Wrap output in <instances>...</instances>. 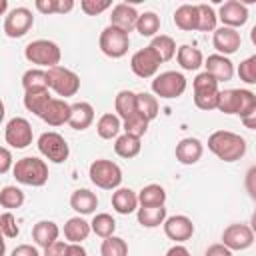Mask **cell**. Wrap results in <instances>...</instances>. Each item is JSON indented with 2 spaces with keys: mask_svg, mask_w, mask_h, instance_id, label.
<instances>
[{
  "mask_svg": "<svg viewBox=\"0 0 256 256\" xmlns=\"http://www.w3.org/2000/svg\"><path fill=\"white\" fill-rule=\"evenodd\" d=\"M0 230L4 234V238H16L20 234V228H18V222L14 218L12 212H4L0 214Z\"/></svg>",
  "mask_w": 256,
  "mask_h": 256,
  "instance_id": "obj_45",
  "label": "cell"
},
{
  "mask_svg": "<svg viewBox=\"0 0 256 256\" xmlns=\"http://www.w3.org/2000/svg\"><path fill=\"white\" fill-rule=\"evenodd\" d=\"M22 88L24 92H34V90H46V70L42 68H30L22 76Z\"/></svg>",
  "mask_w": 256,
  "mask_h": 256,
  "instance_id": "obj_38",
  "label": "cell"
},
{
  "mask_svg": "<svg viewBox=\"0 0 256 256\" xmlns=\"http://www.w3.org/2000/svg\"><path fill=\"white\" fill-rule=\"evenodd\" d=\"M70 206L74 212H78L80 216H86V214H92L96 208H98V196L88 190V188H78L72 192L70 196Z\"/></svg>",
  "mask_w": 256,
  "mask_h": 256,
  "instance_id": "obj_23",
  "label": "cell"
},
{
  "mask_svg": "<svg viewBox=\"0 0 256 256\" xmlns=\"http://www.w3.org/2000/svg\"><path fill=\"white\" fill-rule=\"evenodd\" d=\"M114 110H116V116L126 120L130 114L136 112V92L132 90H120L114 98Z\"/></svg>",
  "mask_w": 256,
  "mask_h": 256,
  "instance_id": "obj_33",
  "label": "cell"
},
{
  "mask_svg": "<svg viewBox=\"0 0 256 256\" xmlns=\"http://www.w3.org/2000/svg\"><path fill=\"white\" fill-rule=\"evenodd\" d=\"M238 76L246 84H256V56H248L238 66Z\"/></svg>",
  "mask_w": 256,
  "mask_h": 256,
  "instance_id": "obj_44",
  "label": "cell"
},
{
  "mask_svg": "<svg viewBox=\"0 0 256 256\" xmlns=\"http://www.w3.org/2000/svg\"><path fill=\"white\" fill-rule=\"evenodd\" d=\"M36 10L42 12V14H56V0H36L34 2Z\"/></svg>",
  "mask_w": 256,
  "mask_h": 256,
  "instance_id": "obj_50",
  "label": "cell"
},
{
  "mask_svg": "<svg viewBox=\"0 0 256 256\" xmlns=\"http://www.w3.org/2000/svg\"><path fill=\"white\" fill-rule=\"evenodd\" d=\"M216 110L224 114H238L240 118H246L250 114H256V96L250 90L244 88H230L220 90Z\"/></svg>",
  "mask_w": 256,
  "mask_h": 256,
  "instance_id": "obj_2",
  "label": "cell"
},
{
  "mask_svg": "<svg viewBox=\"0 0 256 256\" xmlns=\"http://www.w3.org/2000/svg\"><path fill=\"white\" fill-rule=\"evenodd\" d=\"M90 230H92L96 236H100V238H108V236H112L114 230H116V220H114L110 214H106V212L94 214V218H92V222H90Z\"/></svg>",
  "mask_w": 256,
  "mask_h": 256,
  "instance_id": "obj_39",
  "label": "cell"
},
{
  "mask_svg": "<svg viewBox=\"0 0 256 256\" xmlns=\"http://www.w3.org/2000/svg\"><path fill=\"white\" fill-rule=\"evenodd\" d=\"M74 8V0H56V14H66Z\"/></svg>",
  "mask_w": 256,
  "mask_h": 256,
  "instance_id": "obj_52",
  "label": "cell"
},
{
  "mask_svg": "<svg viewBox=\"0 0 256 256\" xmlns=\"http://www.w3.org/2000/svg\"><path fill=\"white\" fill-rule=\"evenodd\" d=\"M32 26H34V16L24 6L10 10L8 16L4 18V34L8 38H22L24 34H28Z\"/></svg>",
  "mask_w": 256,
  "mask_h": 256,
  "instance_id": "obj_12",
  "label": "cell"
},
{
  "mask_svg": "<svg viewBox=\"0 0 256 256\" xmlns=\"http://www.w3.org/2000/svg\"><path fill=\"white\" fill-rule=\"evenodd\" d=\"M24 204V192L18 186H4L0 190V206L8 212L14 208H20Z\"/></svg>",
  "mask_w": 256,
  "mask_h": 256,
  "instance_id": "obj_40",
  "label": "cell"
},
{
  "mask_svg": "<svg viewBox=\"0 0 256 256\" xmlns=\"http://www.w3.org/2000/svg\"><path fill=\"white\" fill-rule=\"evenodd\" d=\"M4 140L6 144H10L12 148H26L32 144V126L26 118L22 116H14L4 130Z\"/></svg>",
  "mask_w": 256,
  "mask_h": 256,
  "instance_id": "obj_13",
  "label": "cell"
},
{
  "mask_svg": "<svg viewBox=\"0 0 256 256\" xmlns=\"http://www.w3.org/2000/svg\"><path fill=\"white\" fill-rule=\"evenodd\" d=\"M46 84L64 100V98L76 96V92L80 90V76L70 68L54 66L46 70Z\"/></svg>",
  "mask_w": 256,
  "mask_h": 256,
  "instance_id": "obj_6",
  "label": "cell"
},
{
  "mask_svg": "<svg viewBox=\"0 0 256 256\" xmlns=\"http://www.w3.org/2000/svg\"><path fill=\"white\" fill-rule=\"evenodd\" d=\"M66 248H68L66 242L56 240L54 244H50L48 248H44V256H66Z\"/></svg>",
  "mask_w": 256,
  "mask_h": 256,
  "instance_id": "obj_48",
  "label": "cell"
},
{
  "mask_svg": "<svg viewBox=\"0 0 256 256\" xmlns=\"http://www.w3.org/2000/svg\"><path fill=\"white\" fill-rule=\"evenodd\" d=\"M98 44H100L102 54H106L108 58H122L130 48V36L126 32H122L120 28L108 24L100 32Z\"/></svg>",
  "mask_w": 256,
  "mask_h": 256,
  "instance_id": "obj_10",
  "label": "cell"
},
{
  "mask_svg": "<svg viewBox=\"0 0 256 256\" xmlns=\"http://www.w3.org/2000/svg\"><path fill=\"white\" fill-rule=\"evenodd\" d=\"M90 222H86L82 216H72L66 220L64 224V238L70 244H80L82 240H86L90 236Z\"/></svg>",
  "mask_w": 256,
  "mask_h": 256,
  "instance_id": "obj_26",
  "label": "cell"
},
{
  "mask_svg": "<svg viewBox=\"0 0 256 256\" xmlns=\"http://www.w3.org/2000/svg\"><path fill=\"white\" fill-rule=\"evenodd\" d=\"M122 130H124V134L142 138V136L146 134V130H148V120H146L142 114L134 112V114H130V116L122 122Z\"/></svg>",
  "mask_w": 256,
  "mask_h": 256,
  "instance_id": "obj_42",
  "label": "cell"
},
{
  "mask_svg": "<svg viewBox=\"0 0 256 256\" xmlns=\"http://www.w3.org/2000/svg\"><path fill=\"white\" fill-rule=\"evenodd\" d=\"M254 172H256L254 168H250V170H248V190H250V196H252V198H254V188H252V178H254Z\"/></svg>",
  "mask_w": 256,
  "mask_h": 256,
  "instance_id": "obj_56",
  "label": "cell"
},
{
  "mask_svg": "<svg viewBox=\"0 0 256 256\" xmlns=\"http://www.w3.org/2000/svg\"><path fill=\"white\" fill-rule=\"evenodd\" d=\"M136 112L142 114L148 122L158 116V98L150 92H138L136 94Z\"/></svg>",
  "mask_w": 256,
  "mask_h": 256,
  "instance_id": "obj_36",
  "label": "cell"
},
{
  "mask_svg": "<svg viewBox=\"0 0 256 256\" xmlns=\"http://www.w3.org/2000/svg\"><path fill=\"white\" fill-rule=\"evenodd\" d=\"M120 130H122V120H120L116 114H112V112L102 114V116L98 118V122H96V132H98V136L104 138V140L116 138V136L120 134Z\"/></svg>",
  "mask_w": 256,
  "mask_h": 256,
  "instance_id": "obj_29",
  "label": "cell"
},
{
  "mask_svg": "<svg viewBox=\"0 0 256 256\" xmlns=\"http://www.w3.org/2000/svg\"><path fill=\"white\" fill-rule=\"evenodd\" d=\"M186 86H188V82H186L184 74L182 72H176V70L160 72L152 80V92H154V96H160L164 100L182 96L184 90H186Z\"/></svg>",
  "mask_w": 256,
  "mask_h": 256,
  "instance_id": "obj_7",
  "label": "cell"
},
{
  "mask_svg": "<svg viewBox=\"0 0 256 256\" xmlns=\"http://www.w3.org/2000/svg\"><path fill=\"white\" fill-rule=\"evenodd\" d=\"M12 174L16 182L38 188L48 182V164L38 156H24L16 160V164L12 166Z\"/></svg>",
  "mask_w": 256,
  "mask_h": 256,
  "instance_id": "obj_3",
  "label": "cell"
},
{
  "mask_svg": "<svg viewBox=\"0 0 256 256\" xmlns=\"http://www.w3.org/2000/svg\"><path fill=\"white\" fill-rule=\"evenodd\" d=\"M94 122V108L88 102H74L70 104V118L68 124L74 130H86Z\"/></svg>",
  "mask_w": 256,
  "mask_h": 256,
  "instance_id": "obj_22",
  "label": "cell"
},
{
  "mask_svg": "<svg viewBox=\"0 0 256 256\" xmlns=\"http://www.w3.org/2000/svg\"><path fill=\"white\" fill-rule=\"evenodd\" d=\"M208 150L224 162H236L246 154V140L230 130H216L208 136Z\"/></svg>",
  "mask_w": 256,
  "mask_h": 256,
  "instance_id": "obj_1",
  "label": "cell"
},
{
  "mask_svg": "<svg viewBox=\"0 0 256 256\" xmlns=\"http://www.w3.org/2000/svg\"><path fill=\"white\" fill-rule=\"evenodd\" d=\"M140 36L144 38H154L160 30V16L156 12H144V14H138V20H136V28H134Z\"/></svg>",
  "mask_w": 256,
  "mask_h": 256,
  "instance_id": "obj_35",
  "label": "cell"
},
{
  "mask_svg": "<svg viewBox=\"0 0 256 256\" xmlns=\"http://www.w3.org/2000/svg\"><path fill=\"white\" fill-rule=\"evenodd\" d=\"M204 256H232V250H228L224 244H212L206 248Z\"/></svg>",
  "mask_w": 256,
  "mask_h": 256,
  "instance_id": "obj_51",
  "label": "cell"
},
{
  "mask_svg": "<svg viewBox=\"0 0 256 256\" xmlns=\"http://www.w3.org/2000/svg\"><path fill=\"white\" fill-rule=\"evenodd\" d=\"M150 48L158 54V58H160L162 62L172 60L174 54H176V42H174V38L168 36V34H156V36L152 38V42H150Z\"/></svg>",
  "mask_w": 256,
  "mask_h": 256,
  "instance_id": "obj_32",
  "label": "cell"
},
{
  "mask_svg": "<svg viewBox=\"0 0 256 256\" xmlns=\"http://www.w3.org/2000/svg\"><path fill=\"white\" fill-rule=\"evenodd\" d=\"M216 18L222 22V26L226 28H240L248 22V6L238 2V0H228L220 6Z\"/></svg>",
  "mask_w": 256,
  "mask_h": 256,
  "instance_id": "obj_15",
  "label": "cell"
},
{
  "mask_svg": "<svg viewBox=\"0 0 256 256\" xmlns=\"http://www.w3.org/2000/svg\"><path fill=\"white\" fill-rule=\"evenodd\" d=\"M100 254L102 256H128V244H126L124 238L112 234V236L102 240Z\"/></svg>",
  "mask_w": 256,
  "mask_h": 256,
  "instance_id": "obj_41",
  "label": "cell"
},
{
  "mask_svg": "<svg viewBox=\"0 0 256 256\" xmlns=\"http://www.w3.org/2000/svg\"><path fill=\"white\" fill-rule=\"evenodd\" d=\"M4 254H6V240H4V234L0 230V256H4Z\"/></svg>",
  "mask_w": 256,
  "mask_h": 256,
  "instance_id": "obj_57",
  "label": "cell"
},
{
  "mask_svg": "<svg viewBox=\"0 0 256 256\" xmlns=\"http://www.w3.org/2000/svg\"><path fill=\"white\" fill-rule=\"evenodd\" d=\"M10 256H40V252H38V248L32 246V244H20V246H16V248L12 250Z\"/></svg>",
  "mask_w": 256,
  "mask_h": 256,
  "instance_id": "obj_49",
  "label": "cell"
},
{
  "mask_svg": "<svg viewBox=\"0 0 256 256\" xmlns=\"http://www.w3.org/2000/svg\"><path fill=\"white\" fill-rule=\"evenodd\" d=\"M38 150H40V154L46 160H50L54 164H62L70 156V148H68V142L64 140V136L58 134V132H52V130L40 134V138H38Z\"/></svg>",
  "mask_w": 256,
  "mask_h": 256,
  "instance_id": "obj_9",
  "label": "cell"
},
{
  "mask_svg": "<svg viewBox=\"0 0 256 256\" xmlns=\"http://www.w3.org/2000/svg\"><path fill=\"white\" fill-rule=\"evenodd\" d=\"M162 226H164V234H166L170 240H174L176 244L190 240L192 234H194V224H192V220H190L188 216H184V214L168 216V218L162 222Z\"/></svg>",
  "mask_w": 256,
  "mask_h": 256,
  "instance_id": "obj_16",
  "label": "cell"
},
{
  "mask_svg": "<svg viewBox=\"0 0 256 256\" xmlns=\"http://www.w3.org/2000/svg\"><path fill=\"white\" fill-rule=\"evenodd\" d=\"M192 88H194V104L200 108V110H216V104H218V82L208 74V72H200L194 82H192Z\"/></svg>",
  "mask_w": 256,
  "mask_h": 256,
  "instance_id": "obj_8",
  "label": "cell"
},
{
  "mask_svg": "<svg viewBox=\"0 0 256 256\" xmlns=\"http://www.w3.org/2000/svg\"><path fill=\"white\" fill-rule=\"evenodd\" d=\"M4 116H6V108H4V102H2V98H0V124H2Z\"/></svg>",
  "mask_w": 256,
  "mask_h": 256,
  "instance_id": "obj_59",
  "label": "cell"
},
{
  "mask_svg": "<svg viewBox=\"0 0 256 256\" xmlns=\"http://www.w3.org/2000/svg\"><path fill=\"white\" fill-rule=\"evenodd\" d=\"M174 24L176 28L184 32H192L198 28V10L194 4H182L174 12Z\"/></svg>",
  "mask_w": 256,
  "mask_h": 256,
  "instance_id": "obj_28",
  "label": "cell"
},
{
  "mask_svg": "<svg viewBox=\"0 0 256 256\" xmlns=\"http://www.w3.org/2000/svg\"><path fill=\"white\" fill-rule=\"evenodd\" d=\"M112 208L118 214H132L138 210V194L130 188H116L112 192Z\"/></svg>",
  "mask_w": 256,
  "mask_h": 256,
  "instance_id": "obj_25",
  "label": "cell"
},
{
  "mask_svg": "<svg viewBox=\"0 0 256 256\" xmlns=\"http://www.w3.org/2000/svg\"><path fill=\"white\" fill-rule=\"evenodd\" d=\"M50 90H34V92H24V108L36 116H40V112L44 110V106L50 100Z\"/></svg>",
  "mask_w": 256,
  "mask_h": 256,
  "instance_id": "obj_37",
  "label": "cell"
},
{
  "mask_svg": "<svg viewBox=\"0 0 256 256\" xmlns=\"http://www.w3.org/2000/svg\"><path fill=\"white\" fill-rule=\"evenodd\" d=\"M110 6H112L110 0H82V2H80L82 12L88 14V16H98V14H102L104 10H108Z\"/></svg>",
  "mask_w": 256,
  "mask_h": 256,
  "instance_id": "obj_46",
  "label": "cell"
},
{
  "mask_svg": "<svg viewBox=\"0 0 256 256\" xmlns=\"http://www.w3.org/2000/svg\"><path fill=\"white\" fill-rule=\"evenodd\" d=\"M136 20H138L136 8L132 4H126V2L116 4L110 12V26H116L126 34H130L136 28Z\"/></svg>",
  "mask_w": 256,
  "mask_h": 256,
  "instance_id": "obj_20",
  "label": "cell"
},
{
  "mask_svg": "<svg viewBox=\"0 0 256 256\" xmlns=\"http://www.w3.org/2000/svg\"><path fill=\"white\" fill-rule=\"evenodd\" d=\"M202 152H204V146H202V142L198 140V138H182L178 144H176V150H174V154H176V160L180 162V164H186V166H190V164H196L200 158H202Z\"/></svg>",
  "mask_w": 256,
  "mask_h": 256,
  "instance_id": "obj_21",
  "label": "cell"
},
{
  "mask_svg": "<svg viewBox=\"0 0 256 256\" xmlns=\"http://www.w3.org/2000/svg\"><path fill=\"white\" fill-rule=\"evenodd\" d=\"M196 10H198V28L196 30H202V32H212L216 30V12L210 4H196Z\"/></svg>",
  "mask_w": 256,
  "mask_h": 256,
  "instance_id": "obj_43",
  "label": "cell"
},
{
  "mask_svg": "<svg viewBox=\"0 0 256 256\" xmlns=\"http://www.w3.org/2000/svg\"><path fill=\"white\" fill-rule=\"evenodd\" d=\"M8 10V0H0V16Z\"/></svg>",
  "mask_w": 256,
  "mask_h": 256,
  "instance_id": "obj_58",
  "label": "cell"
},
{
  "mask_svg": "<svg viewBox=\"0 0 256 256\" xmlns=\"http://www.w3.org/2000/svg\"><path fill=\"white\" fill-rule=\"evenodd\" d=\"M164 202H166V190L160 184H148L138 192L140 206H164Z\"/></svg>",
  "mask_w": 256,
  "mask_h": 256,
  "instance_id": "obj_34",
  "label": "cell"
},
{
  "mask_svg": "<svg viewBox=\"0 0 256 256\" xmlns=\"http://www.w3.org/2000/svg\"><path fill=\"white\" fill-rule=\"evenodd\" d=\"M166 256H192V254L188 252L186 246H182V244H174V246L166 252Z\"/></svg>",
  "mask_w": 256,
  "mask_h": 256,
  "instance_id": "obj_54",
  "label": "cell"
},
{
  "mask_svg": "<svg viewBox=\"0 0 256 256\" xmlns=\"http://www.w3.org/2000/svg\"><path fill=\"white\" fill-rule=\"evenodd\" d=\"M176 60L180 64L182 70H198L202 64H204V56L198 48L190 46V44H182L176 48Z\"/></svg>",
  "mask_w": 256,
  "mask_h": 256,
  "instance_id": "obj_27",
  "label": "cell"
},
{
  "mask_svg": "<svg viewBox=\"0 0 256 256\" xmlns=\"http://www.w3.org/2000/svg\"><path fill=\"white\" fill-rule=\"evenodd\" d=\"M202 66H206L204 72H208L218 84L220 82H228L234 76V64H232V60L228 56H222V54H210L204 60Z\"/></svg>",
  "mask_w": 256,
  "mask_h": 256,
  "instance_id": "obj_18",
  "label": "cell"
},
{
  "mask_svg": "<svg viewBox=\"0 0 256 256\" xmlns=\"http://www.w3.org/2000/svg\"><path fill=\"white\" fill-rule=\"evenodd\" d=\"M222 244L228 250H246L254 244V232L246 224H230L222 232Z\"/></svg>",
  "mask_w": 256,
  "mask_h": 256,
  "instance_id": "obj_14",
  "label": "cell"
},
{
  "mask_svg": "<svg viewBox=\"0 0 256 256\" xmlns=\"http://www.w3.org/2000/svg\"><path fill=\"white\" fill-rule=\"evenodd\" d=\"M242 122H244V126L248 128V130H254L256 128V114H250V116H246V118H240Z\"/></svg>",
  "mask_w": 256,
  "mask_h": 256,
  "instance_id": "obj_55",
  "label": "cell"
},
{
  "mask_svg": "<svg viewBox=\"0 0 256 256\" xmlns=\"http://www.w3.org/2000/svg\"><path fill=\"white\" fill-rule=\"evenodd\" d=\"M136 216L144 228H156L166 220V208L164 206H140L136 210Z\"/></svg>",
  "mask_w": 256,
  "mask_h": 256,
  "instance_id": "obj_30",
  "label": "cell"
},
{
  "mask_svg": "<svg viewBox=\"0 0 256 256\" xmlns=\"http://www.w3.org/2000/svg\"><path fill=\"white\" fill-rule=\"evenodd\" d=\"M66 256H88L82 244H68L66 248Z\"/></svg>",
  "mask_w": 256,
  "mask_h": 256,
  "instance_id": "obj_53",
  "label": "cell"
},
{
  "mask_svg": "<svg viewBox=\"0 0 256 256\" xmlns=\"http://www.w3.org/2000/svg\"><path fill=\"white\" fill-rule=\"evenodd\" d=\"M140 138L136 136H130V134H118L116 136V142H114V152L120 156V158H134L140 154Z\"/></svg>",
  "mask_w": 256,
  "mask_h": 256,
  "instance_id": "obj_31",
  "label": "cell"
},
{
  "mask_svg": "<svg viewBox=\"0 0 256 256\" xmlns=\"http://www.w3.org/2000/svg\"><path fill=\"white\" fill-rule=\"evenodd\" d=\"M14 160H12V152L4 146H0V174H6L8 170H12Z\"/></svg>",
  "mask_w": 256,
  "mask_h": 256,
  "instance_id": "obj_47",
  "label": "cell"
},
{
  "mask_svg": "<svg viewBox=\"0 0 256 256\" xmlns=\"http://www.w3.org/2000/svg\"><path fill=\"white\" fill-rule=\"evenodd\" d=\"M160 64H162V60L150 46L140 48L130 58V68L138 78H154L160 70Z\"/></svg>",
  "mask_w": 256,
  "mask_h": 256,
  "instance_id": "obj_11",
  "label": "cell"
},
{
  "mask_svg": "<svg viewBox=\"0 0 256 256\" xmlns=\"http://www.w3.org/2000/svg\"><path fill=\"white\" fill-rule=\"evenodd\" d=\"M38 118H42L48 126H62V124H68V118H70V104H68L66 100H62V98H50Z\"/></svg>",
  "mask_w": 256,
  "mask_h": 256,
  "instance_id": "obj_19",
  "label": "cell"
},
{
  "mask_svg": "<svg viewBox=\"0 0 256 256\" xmlns=\"http://www.w3.org/2000/svg\"><path fill=\"white\" fill-rule=\"evenodd\" d=\"M58 236H60V228L52 220H40L32 228V238L40 248H48L58 240Z\"/></svg>",
  "mask_w": 256,
  "mask_h": 256,
  "instance_id": "obj_24",
  "label": "cell"
},
{
  "mask_svg": "<svg viewBox=\"0 0 256 256\" xmlns=\"http://www.w3.org/2000/svg\"><path fill=\"white\" fill-rule=\"evenodd\" d=\"M88 176H90V182L102 190H116L120 188V182H122L120 166L106 158L94 160L88 168Z\"/></svg>",
  "mask_w": 256,
  "mask_h": 256,
  "instance_id": "obj_5",
  "label": "cell"
},
{
  "mask_svg": "<svg viewBox=\"0 0 256 256\" xmlns=\"http://www.w3.org/2000/svg\"><path fill=\"white\" fill-rule=\"evenodd\" d=\"M24 58H26L30 64H36V66L48 70V68L60 66L62 52H60V48H58L56 42L46 40V38H38V40H32V42L24 48Z\"/></svg>",
  "mask_w": 256,
  "mask_h": 256,
  "instance_id": "obj_4",
  "label": "cell"
},
{
  "mask_svg": "<svg viewBox=\"0 0 256 256\" xmlns=\"http://www.w3.org/2000/svg\"><path fill=\"white\" fill-rule=\"evenodd\" d=\"M212 44H214V48L218 50V54H222V56H230V54H234V52L240 48L242 38H240V32H238V30L220 26V28L214 30Z\"/></svg>",
  "mask_w": 256,
  "mask_h": 256,
  "instance_id": "obj_17",
  "label": "cell"
}]
</instances>
